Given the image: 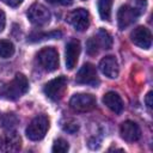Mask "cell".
<instances>
[{"instance_id": "6da1fadb", "label": "cell", "mask_w": 153, "mask_h": 153, "mask_svg": "<svg viewBox=\"0 0 153 153\" xmlns=\"http://www.w3.org/2000/svg\"><path fill=\"white\" fill-rule=\"evenodd\" d=\"M146 7H147L146 0H130L129 4L121 6L117 12L118 27L123 30L129 25H131L145 12Z\"/></svg>"}, {"instance_id": "7a4b0ae2", "label": "cell", "mask_w": 153, "mask_h": 153, "mask_svg": "<svg viewBox=\"0 0 153 153\" xmlns=\"http://www.w3.org/2000/svg\"><path fill=\"white\" fill-rule=\"evenodd\" d=\"M29 90V81L26 76L22 73H17L14 79L6 85L5 97L11 100H16L25 94Z\"/></svg>"}, {"instance_id": "3957f363", "label": "cell", "mask_w": 153, "mask_h": 153, "mask_svg": "<svg viewBox=\"0 0 153 153\" xmlns=\"http://www.w3.org/2000/svg\"><path fill=\"white\" fill-rule=\"evenodd\" d=\"M49 129V118L45 115L36 116L26 127V136L32 141L42 140Z\"/></svg>"}, {"instance_id": "277c9868", "label": "cell", "mask_w": 153, "mask_h": 153, "mask_svg": "<svg viewBox=\"0 0 153 153\" xmlns=\"http://www.w3.org/2000/svg\"><path fill=\"white\" fill-rule=\"evenodd\" d=\"M36 59L39 66L47 72H54L59 68V53L54 47H44L42 48Z\"/></svg>"}, {"instance_id": "5b68a950", "label": "cell", "mask_w": 153, "mask_h": 153, "mask_svg": "<svg viewBox=\"0 0 153 153\" xmlns=\"http://www.w3.org/2000/svg\"><path fill=\"white\" fill-rule=\"evenodd\" d=\"M67 82H68V80L65 75H60V76L48 81L43 87L44 94L54 102L60 100L67 90Z\"/></svg>"}, {"instance_id": "8992f818", "label": "cell", "mask_w": 153, "mask_h": 153, "mask_svg": "<svg viewBox=\"0 0 153 153\" xmlns=\"http://www.w3.org/2000/svg\"><path fill=\"white\" fill-rule=\"evenodd\" d=\"M69 105L74 111L86 112L96 108L97 99L93 94H90V93H76L71 98Z\"/></svg>"}, {"instance_id": "52a82bcc", "label": "cell", "mask_w": 153, "mask_h": 153, "mask_svg": "<svg viewBox=\"0 0 153 153\" xmlns=\"http://www.w3.org/2000/svg\"><path fill=\"white\" fill-rule=\"evenodd\" d=\"M26 16H27L29 20L36 26H43V25L48 24L50 22V17H51L49 10L38 2H35L29 7Z\"/></svg>"}, {"instance_id": "ba28073f", "label": "cell", "mask_w": 153, "mask_h": 153, "mask_svg": "<svg viewBox=\"0 0 153 153\" xmlns=\"http://www.w3.org/2000/svg\"><path fill=\"white\" fill-rule=\"evenodd\" d=\"M66 22L69 23L75 30L85 31L90 25V13L85 8H76L69 12L66 17Z\"/></svg>"}, {"instance_id": "9c48e42d", "label": "cell", "mask_w": 153, "mask_h": 153, "mask_svg": "<svg viewBox=\"0 0 153 153\" xmlns=\"http://www.w3.org/2000/svg\"><path fill=\"white\" fill-rule=\"evenodd\" d=\"M75 81L78 84H84V85H91V86H97L99 84L98 75H97V69L92 63H85L82 67L79 69L75 76Z\"/></svg>"}, {"instance_id": "30bf717a", "label": "cell", "mask_w": 153, "mask_h": 153, "mask_svg": "<svg viewBox=\"0 0 153 153\" xmlns=\"http://www.w3.org/2000/svg\"><path fill=\"white\" fill-rule=\"evenodd\" d=\"M131 42L142 48V49H149L152 44V33L151 31L145 26H137L135 27L130 33Z\"/></svg>"}, {"instance_id": "8fae6325", "label": "cell", "mask_w": 153, "mask_h": 153, "mask_svg": "<svg viewBox=\"0 0 153 153\" xmlns=\"http://www.w3.org/2000/svg\"><path fill=\"white\" fill-rule=\"evenodd\" d=\"M120 133L123 140L128 141V142H135L141 137V129L140 127L133 122V121H124L121 124L120 128Z\"/></svg>"}, {"instance_id": "7c38bea8", "label": "cell", "mask_w": 153, "mask_h": 153, "mask_svg": "<svg viewBox=\"0 0 153 153\" xmlns=\"http://www.w3.org/2000/svg\"><path fill=\"white\" fill-rule=\"evenodd\" d=\"M80 49V42L76 38H72L66 44V66L68 69H73L76 66Z\"/></svg>"}, {"instance_id": "4fadbf2b", "label": "cell", "mask_w": 153, "mask_h": 153, "mask_svg": "<svg viewBox=\"0 0 153 153\" xmlns=\"http://www.w3.org/2000/svg\"><path fill=\"white\" fill-rule=\"evenodd\" d=\"M99 69L105 76L110 79H115L118 76V63L115 56L109 55L103 57L99 62Z\"/></svg>"}, {"instance_id": "5bb4252c", "label": "cell", "mask_w": 153, "mask_h": 153, "mask_svg": "<svg viewBox=\"0 0 153 153\" xmlns=\"http://www.w3.org/2000/svg\"><path fill=\"white\" fill-rule=\"evenodd\" d=\"M103 103L115 114H121L123 111V102L117 92L109 91L103 97Z\"/></svg>"}, {"instance_id": "9a60e30c", "label": "cell", "mask_w": 153, "mask_h": 153, "mask_svg": "<svg viewBox=\"0 0 153 153\" xmlns=\"http://www.w3.org/2000/svg\"><path fill=\"white\" fill-rule=\"evenodd\" d=\"M22 147V137L16 131L10 130L2 140V151L5 152H17Z\"/></svg>"}, {"instance_id": "2e32d148", "label": "cell", "mask_w": 153, "mask_h": 153, "mask_svg": "<svg viewBox=\"0 0 153 153\" xmlns=\"http://www.w3.org/2000/svg\"><path fill=\"white\" fill-rule=\"evenodd\" d=\"M62 37V32L60 30H54V31H49V32H32L27 41L33 43V42H39L43 39H53V38H61Z\"/></svg>"}, {"instance_id": "e0dca14e", "label": "cell", "mask_w": 153, "mask_h": 153, "mask_svg": "<svg viewBox=\"0 0 153 153\" xmlns=\"http://www.w3.org/2000/svg\"><path fill=\"white\" fill-rule=\"evenodd\" d=\"M99 47L102 49H110L111 45H112V38L110 36V33L104 30V29H99V31L97 32V35L94 36Z\"/></svg>"}, {"instance_id": "ac0fdd59", "label": "cell", "mask_w": 153, "mask_h": 153, "mask_svg": "<svg viewBox=\"0 0 153 153\" xmlns=\"http://www.w3.org/2000/svg\"><path fill=\"white\" fill-rule=\"evenodd\" d=\"M111 6H112V0H98V12L103 20H110Z\"/></svg>"}, {"instance_id": "d6986e66", "label": "cell", "mask_w": 153, "mask_h": 153, "mask_svg": "<svg viewBox=\"0 0 153 153\" xmlns=\"http://www.w3.org/2000/svg\"><path fill=\"white\" fill-rule=\"evenodd\" d=\"M14 54V45L8 39H0V57L7 59Z\"/></svg>"}, {"instance_id": "ffe728a7", "label": "cell", "mask_w": 153, "mask_h": 153, "mask_svg": "<svg viewBox=\"0 0 153 153\" xmlns=\"http://www.w3.org/2000/svg\"><path fill=\"white\" fill-rule=\"evenodd\" d=\"M62 129L69 134H75L78 130H79V124L73 118H68V120H65L62 122Z\"/></svg>"}, {"instance_id": "44dd1931", "label": "cell", "mask_w": 153, "mask_h": 153, "mask_svg": "<svg viewBox=\"0 0 153 153\" xmlns=\"http://www.w3.org/2000/svg\"><path fill=\"white\" fill-rule=\"evenodd\" d=\"M69 149V145L68 142L65 140V139H57L54 141V145H53V152L55 153H65Z\"/></svg>"}, {"instance_id": "7402d4cb", "label": "cell", "mask_w": 153, "mask_h": 153, "mask_svg": "<svg viewBox=\"0 0 153 153\" xmlns=\"http://www.w3.org/2000/svg\"><path fill=\"white\" fill-rule=\"evenodd\" d=\"M99 48L100 47H99V44H98V42H97L94 36H92V37H90L87 39V42H86V51H87L88 55H96L98 53Z\"/></svg>"}, {"instance_id": "603a6c76", "label": "cell", "mask_w": 153, "mask_h": 153, "mask_svg": "<svg viewBox=\"0 0 153 153\" xmlns=\"http://www.w3.org/2000/svg\"><path fill=\"white\" fill-rule=\"evenodd\" d=\"M17 123V117L14 116V114H6V116L2 118V127L4 128H8L11 130L12 127H14Z\"/></svg>"}, {"instance_id": "cb8c5ba5", "label": "cell", "mask_w": 153, "mask_h": 153, "mask_svg": "<svg viewBox=\"0 0 153 153\" xmlns=\"http://www.w3.org/2000/svg\"><path fill=\"white\" fill-rule=\"evenodd\" d=\"M47 1L53 5H62V6H71L73 4V0H47Z\"/></svg>"}, {"instance_id": "d4e9b609", "label": "cell", "mask_w": 153, "mask_h": 153, "mask_svg": "<svg viewBox=\"0 0 153 153\" xmlns=\"http://www.w3.org/2000/svg\"><path fill=\"white\" fill-rule=\"evenodd\" d=\"M1 1L4 4H6V5L11 6V7H17L23 2V0H1Z\"/></svg>"}, {"instance_id": "484cf974", "label": "cell", "mask_w": 153, "mask_h": 153, "mask_svg": "<svg viewBox=\"0 0 153 153\" xmlns=\"http://www.w3.org/2000/svg\"><path fill=\"white\" fill-rule=\"evenodd\" d=\"M152 97H153V92L152 91H149L147 94H146V97H145V103H146V105H147V108L148 109H151L152 108Z\"/></svg>"}, {"instance_id": "4316f807", "label": "cell", "mask_w": 153, "mask_h": 153, "mask_svg": "<svg viewBox=\"0 0 153 153\" xmlns=\"http://www.w3.org/2000/svg\"><path fill=\"white\" fill-rule=\"evenodd\" d=\"M5 24H6V16H5V12L0 10V32L5 29Z\"/></svg>"}, {"instance_id": "83f0119b", "label": "cell", "mask_w": 153, "mask_h": 153, "mask_svg": "<svg viewBox=\"0 0 153 153\" xmlns=\"http://www.w3.org/2000/svg\"><path fill=\"white\" fill-rule=\"evenodd\" d=\"M5 90H6V84L0 81V97L5 96Z\"/></svg>"}]
</instances>
